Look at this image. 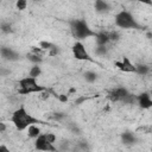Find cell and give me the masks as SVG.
Returning a JSON list of instances; mask_svg holds the SVG:
<instances>
[{
	"label": "cell",
	"instance_id": "1",
	"mask_svg": "<svg viewBox=\"0 0 152 152\" xmlns=\"http://www.w3.org/2000/svg\"><path fill=\"white\" fill-rule=\"evenodd\" d=\"M11 121L18 131H25L30 125L39 124V120L34 118L32 114H30L24 106H20L12 113Z\"/></svg>",
	"mask_w": 152,
	"mask_h": 152
},
{
	"label": "cell",
	"instance_id": "2",
	"mask_svg": "<svg viewBox=\"0 0 152 152\" xmlns=\"http://www.w3.org/2000/svg\"><path fill=\"white\" fill-rule=\"evenodd\" d=\"M69 25L72 37L77 40H83L96 36V32L91 30L86 19H72L69 21Z\"/></svg>",
	"mask_w": 152,
	"mask_h": 152
},
{
	"label": "cell",
	"instance_id": "3",
	"mask_svg": "<svg viewBox=\"0 0 152 152\" xmlns=\"http://www.w3.org/2000/svg\"><path fill=\"white\" fill-rule=\"evenodd\" d=\"M114 24L124 30H141L142 26L135 20V18L133 17V14L126 10L119 11L115 17H114Z\"/></svg>",
	"mask_w": 152,
	"mask_h": 152
},
{
	"label": "cell",
	"instance_id": "4",
	"mask_svg": "<svg viewBox=\"0 0 152 152\" xmlns=\"http://www.w3.org/2000/svg\"><path fill=\"white\" fill-rule=\"evenodd\" d=\"M43 90H45V87L40 86L37 81V78H34V77H31L27 75L19 80V94H21V95L40 93Z\"/></svg>",
	"mask_w": 152,
	"mask_h": 152
},
{
	"label": "cell",
	"instance_id": "5",
	"mask_svg": "<svg viewBox=\"0 0 152 152\" xmlns=\"http://www.w3.org/2000/svg\"><path fill=\"white\" fill-rule=\"evenodd\" d=\"M71 51H72L74 57L77 61H90L91 59V57H90L86 45L81 40H76L75 42V44L71 48Z\"/></svg>",
	"mask_w": 152,
	"mask_h": 152
},
{
	"label": "cell",
	"instance_id": "6",
	"mask_svg": "<svg viewBox=\"0 0 152 152\" xmlns=\"http://www.w3.org/2000/svg\"><path fill=\"white\" fill-rule=\"evenodd\" d=\"M34 147L40 151H56L57 150V147H55V145L46 139L45 133H40L34 139Z\"/></svg>",
	"mask_w": 152,
	"mask_h": 152
},
{
	"label": "cell",
	"instance_id": "7",
	"mask_svg": "<svg viewBox=\"0 0 152 152\" xmlns=\"http://www.w3.org/2000/svg\"><path fill=\"white\" fill-rule=\"evenodd\" d=\"M128 94H129V90H128L126 87H116V88H114V89L109 93L108 97H109L110 101H113V102H121Z\"/></svg>",
	"mask_w": 152,
	"mask_h": 152
},
{
	"label": "cell",
	"instance_id": "8",
	"mask_svg": "<svg viewBox=\"0 0 152 152\" xmlns=\"http://www.w3.org/2000/svg\"><path fill=\"white\" fill-rule=\"evenodd\" d=\"M115 65L124 72H133V74H135V64H133L128 57H122V59L120 62H116Z\"/></svg>",
	"mask_w": 152,
	"mask_h": 152
},
{
	"label": "cell",
	"instance_id": "9",
	"mask_svg": "<svg viewBox=\"0 0 152 152\" xmlns=\"http://www.w3.org/2000/svg\"><path fill=\"white\" fill-rule=\"evenodd\" d=\"M137 103L139 104L140 108L142 109H148L152 106V100H151V95L146 91L140 93L139 95H137Z\"/></svg>",
	"mask_w": 152,
	"mask_h": 152
},
{
	"label": "cell",
	"instance_id": "10",
	"mask_svg": "<svg viewBox=\"0 0 152 152\" xmlns=\"http://www.w3.org/2000/svg\"><path fill=\"white\" fill-rule=\"evenodd\" d=\"M0 55L6 61H10V62H14V61H18L19 59V53L17 51H14L13 49L11 48H1L0 49Z\"/></svg>",
	"mask_w": 152,
	"mask_h": 152
},
{
	"label": "cell",
	"instance_id": "11",
	"mask_svg": "<svg viewBox=\"0 0 152 152\" xmlns=\"http://www.w3.org/2000/svg\"><path fill=\"white\" fill-rule=\"evenodd\" d=\"M94 7H95V11L100 14H104L110 10V6L106 0H95Z\"/></svg>",
	"mask_w": 152,
	"mask_h": 152
},
{
	"label": "cell",
	"instance_id": "12",
	"mask_svg": "<svg viewBox=\"0 0 152 152\" xmlns=\"http://www.w3.org/2000/svg\"><path fill=\"white\" fill-rule=\"evenodd\" d=\"M150 72V66L144 64V63H138L135 64V74L138 75H142V76H146L148 75Z\"/></svg>",
	"mask_w": 152,
	"mask_h": 152
},
{
	"label": "cell",
	"instance_id": "13",
	"mask_svg": "<svg viewBox=\"0 0 152 152\" xmlns=\"http://www.w3.org/2000/svg\"><path fill=\"white\" fill-rule=\"evenodd\" d=\"M26 129H27V135H28L30 138H32V139H36V138L40 134V128H39L38 126H36V124L30 125Z\"/></svg>",
	"mask_w": 152,
	"mask_h": 152
},
{
	"label": "cell",
	"instance_id": "14",
	"mask_svg": "<svg viewBox=\"0 0 152 152\" xmlns=\"http://www.w3.org/2000/svg\"><path fill=\"white\" fill-rule=\"evenodd\" d=\"M122 142L126 144V145H132L134 142H137V138L133 133L131 132H126L122 134Z\"/></svg>",
	"mask_w": 152,
	"mask_h": 152
},
{
	"label": "cell",
	"instance_id": "15",
	"mask_svg": "<svg viewBox=\"0 0 152 152\" xmlns=\"http://www.w3.org/2000/svg\"><path fill=\"white\" fill-rule=\"evenodd\" d=\"M27 75L31 76V77L38 78V77L42 75V68L39 66V64H34L33 66H31L30 70H28V74H27Z\"/></svg>",
	"mask_w": 152,
	"mask_h": 152
},
{
	"label": "cell",
	"instance_id": "16",
	"mask_svg": "<svg viewBox=\"0 0 152 152\" xmlns=\"http://www.w3.org/2000/svg\"><path fill=\"white\" fill-rule=\"evenodd\" d=\"M83 76H84V80H86L88 83H94V82L97 80V74H96L95 71H91V70L86 71Z\"/></svg>",
	"mask_w": 152,
	"mask_h": 152
},
{
	"label": "cell",
	"instance_id": "17",
	"mask_svg": "<svg viewBox=\"0 0 152 152\" xmlns=\"http://www.w3.org/2000/svg\"><path fill=\"white\" fill-rule=\"evenodd\" d=\"M27 58H28L32 63H34V64H39V63L42 62V57H40L38 53H30V55H27Z\"/></svg>",
	"mask_w": 152,
	"mask_h": 152
},
{
	"label": "cell",
	"instance_id": "18",
	"mask_svg": "<svg viewBox=\"0 0 152 152\" xmlns=\"http://www.w3.org/2000/svg\"><path fill=\"white\" fill-rule=\"evenodd\" d=\"M40 48L42 49H44V50H52L53 48H56L52 43H50V42H46V40H43V42H40Z\"/></svg>",
	"mask_w": 152,
	"mask_h": 152
},
{
	"label": "cell",
	"instance_id": "19",
	"mask_svg": "<svg viewBox=\"0 0 152 152\" xmlns=\"http://www.w3.org/2000/svg\"><path fill=\"white\" fill-rule=\"evenodd\" d=\"M15 6H17V8H18L19 11H23V10H25L26 6H27V0H17Z\"/></svg>",
	"mask_w": 152,
	"mask_h": 152
},
{
	"label": "cell",
	"instance_id": "20",
	"mask_svg": "<svg viewBox=\"0 0 152 152\" xmlns=\"http://www.w3.org/2000/svg\"><path fill=\"white\" fill-rule=\"evenodd\" d=\"M0 30H1L2 32L7 33V32H11V30H12V26L10 25V23H2V24L0 25Z\"/></svg>",
	"mask_w": 152,
	"mask_h": 152
},
{
	"label": "cell",
	"instance_id": "21",
	"mask_svg": "<svg viewBox=\"0 0 152 152\" xmlns=\"http://www.w3.org/2000/svg\"><path fill=\"white\" fill-rule=\"evenodd\" d=\"M134 1H138V2L145 4V5H147V6H151V5H152V0H134Z\"/></svg>",
	"mask_w": 152,
	"mask_h": 152
},
{
	"label": "cell",
	"instance_id": "22",
	"mask_svg": "<svg viewBox=\"0 0 152 152\" xmlns=\"http://www.w3.org/2000/svg\"><path fill=\"white\" fill-rule=\"evenodd\" d=\"M8 72H10V70L4 69V68H0V76H6Z\"/></svg>",
	"mask_w": 152,
	"mask_h": 152
},
{
	"label": "cell",
	"instance_id": "23",
	"mask_svg": "<svg viewBox=\"0 0 152 152\" xmlns=\"http://www.w3.org/2000/svg\"><path fill=\"white\" fill-rule=\"evenodd\" d=\"M7 129V126L4 124V122H0V133H2V132H5Z\"/></svg>",
	"mask_w": 152,
	"mask_h": 152
},
{
	"label": "cell",
	"instance_id": "24",
	"mask_svg": "<svg viewBox=\"0 0 152 152\" xmlns=\"http://www.w3.org/2000/svg\"><path fill=\"white\" fill-rule=\"evenodd\" d=\"M0 152H10V150L5 145H0Z\"/></svg>",
	"mask_w": 152,
	"mask_h": 152
},
{
	"label": "cell",
	"instance_id": "25",
	"mask_svg": "<svg viewBox=\"0 0 152 152\" xmlns=\"http://www.w3.org/2000/svg\"><path fill=\"white\" fill-rule=\"evenodd\" d=\"M34 1H40V0H34Z\"/></svg>",
	"mask_w": 152,
	"mask_h": 152
}]
</instances>
